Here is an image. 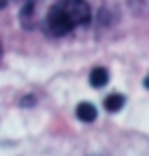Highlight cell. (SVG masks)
Instances as JSON below:
<instances>
[{
	"mask_svg": "<svg viewBox=\"0 0 149 156\" xmlns=\"http://www.w3.org/2000/svg\"><path fill=\"white\" fill-rule=\"evenodd\" d=\"M76 115H78L80 121H86V123H92L96 117H98V111L92 103H80L76 107Z\"/></svg>",
	"mask_w": 149,
	"mask_h": 156,
	"instance_id": "obj_2",
	"label": "cell"
},
{
	"mask_svg": "<svg viewBox=\"0 0 149 156\" xmlns=\"http://www.w3.org/2000/svg\"><path fill=\"white\" fill-rule=\"evenodd\" d=\"M90 84L94 88H102L108 84V70L106 68H94L90 72Z\"/></svg>",
	"mask_w": 149,
	"mask_h": 156,
	"instance_id": "obj_3",
	"label": "cell"
},
{
	"mask_svg": "<svg viewBox=\"0 0 149 156\" xmlns=\"http://www.w3.org/2000/svg\"><path fill=\"white\" fill-rule=\"evenodd\" d=\"M123 105H125V97L118 94V93H112V94H108V97L104 99V109L108 111V113H117V111H121Z\"/></svg>",
	"mask_w": 149,
	"mask_h": 156,
	"instance_id": "obj_4",
	"label": "cell"
},
{
	"mask_svg": "<svg viewBox=\"0 0 149 156\" xmlns=\"http://www.w3.org/2000/svg\"><path fill=\"white\" fill-rule=\"evenodd\" d=\"M0 54H2V49H0Z\"/></svg>",
	"mask_w": 149,
	"mask_h": 156,
	"instance_id": "obj_8",
	"label": "cell"
},
{
	"mask_svg": "<svg viewBox=\"0 0 149 156\" xmlns=\"http://www.w3.org/2000/svg\"><path fill=\"white\" fill-rule=\"evenodd\" d=\"M25 2H37V0H25Z\"/></svg>",
	"mask_w": 149,
	"mask_h": 156,
	"instance_id": "obj_7",
	"label": "cell"
},
{
	"mask_svg": "<svg viewBox=\"0 0 149 156\" xmlns=\"http://www.w3.org/2000/svg\"><path fill=\"white\" fill-rule=\"evenodd\" d=\"M12 0H0V8H4V6H8Z\"/></svg>",
	"mask_w": 149,
	"mask_h": 156,
	"instance_id": "obj_5",
	"label": "cell"
},
{
	"mask_svg": "<svg viewBox=\"0 0 149 156\" xmlns=\"http://www.w3.org/2000/svg\"><path fill=\"white\" fill-rule=\"evenodd\" d=\"M92 10L86 0H57L43 19V31L49 37H63L90 23Z\"/></svg>",
	"mask_w": 149,
	"mask_h": 156,
	"instance_id": "obj_1",
	"label": "cell"
},
{
	"mask_svg": "<svg viewBox=\"0 0 149 156\" xmlns=\"http://www.w3.org/2000/svg\"><path fill=\"white\" fill-rule=\"evenodd\" d=\"M143 86H145V88H149V74L145 76V80H143Z\"/></svg>",
	"mask_w": 149,
	"mask_h": 156,
	"instance_id": "obj_6",
	"label": "cell"
}]
</instances>
